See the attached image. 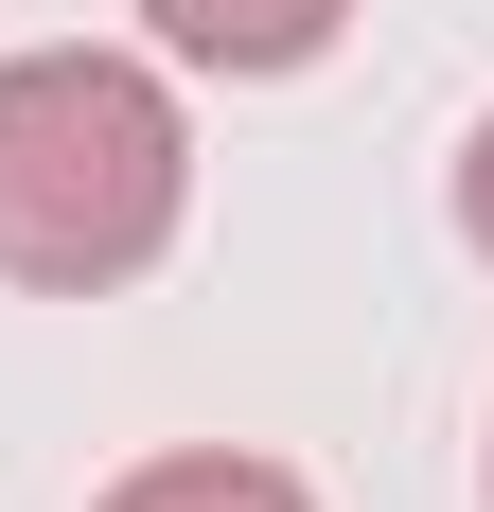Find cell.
<instances>
[{
	"label": "cell",
	"instance_id": "1",
	"mask_svg": "<svg viewBox=\"0 0 494 512\" xmlns=\"http://www.w3.org/2000/svg\"><path fill=\"white\" fill-rule=\"evenodd\" d=\"M195 212V124L142 53H0V283L106 301Z\"/></svg>",
	"mask_w": 494,
	"mask_h": 512
},
{
	"label": "cell",
	"instance_id": "2",
	"mask_svg": "<svg viewBox=\"0 0 494 512\" xmlns=\"http://www.w3.org/2000/svg\"><path fill=\"white\" fill-rule=\"evenodd\" d=\"M142 18L195 53V71H300V53L336 36L353 0H142Z\"/></svg>",
	"mask_w": 494,
	"mask_h": 512
},
{
	"label": "cell",
	"instance_id": "3",
	"mask_svg": "<svg viewBox=\"0 0 494 512\" xmlns=\"http://www.w3.org/2000/svg\"><path fill=\"white\" fill-rule=\"evenodd\" d=\"M106 512H318L283 460H230V442H195V460H142V477H106Z\"/></svg>",
	"mask_w": 494,
	"mask_h": 512
},
{
	"label": "cell",
	"instance_id": "4",
	"mask_svg": "<svg viewBox=\"0 0 494 512\" xmlns=\"http://www.w3.org/2000/svg\"><path fill=\"white\" fill-rule=\"evenodd\" d=\"M459 230H477V265H494V124L459 142Z\"/></svg>",
	"mask_w": 494,
	"mask_h": 512
}]
</instances>
